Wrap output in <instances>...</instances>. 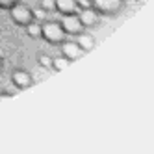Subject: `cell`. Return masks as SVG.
Returning <instances> with one entry per match:
<instances>
[{"mask_svg":"<svg viewBox=\"0 0 154 154\" xmlns=\"http://www.w3.org/2000/svg\"><path fill=\"white\" fill-rule=\"evenodd\" d=\"M56 11L60 15L78 13V0H56Z\"/></svg>","mask_w":154,"mask_h":154,"instance_id":"9","label":"cell"},{"mask_svg":"<svg viewBox=\"0 0 154 154\" xmlns=\"http://www.w3.org/2000/svg\"><path fill=\"white\" fill-rule=\"evenodd\" d=\"M60 52H61V56H65L71 63L76 61V60H80L84 54H85V52L78 47V43H76V41H69V39H65L61 45H60Z\"/></svg>","mask_w":154,"mask_h":154,"instance_id":"5","label":"cell"},{"mask_svg":"<svg viewBox=\"0 0 154 154\" xmlns=\"http://www.w3.org/2000/svg\"><path fill=\"white\" fill-rule=\"evenodd\" d=\"M19 0H0V9H9L11 6H15Z\"/></svg>","mask_w":154,"mask_h":154,"instance_id":"14","label":"cell"},{"mask_svg":"<svg viewBox=\"0 0 154 154\" xmlns=\"http://www.w3.org/2000/svg\"><path fill=\"white\" fill-rule=\"evenodd\" d=\"M78 17H80V20H82V24H84L85 30H87V28H95V26L98 24V20H100V15H98L91 6L80 8V9H78Z\"/></svg>","mask_w":154,"mask_h":154,"instance_id":"7","label":"cell"},{"mask_svg":"<svg viewBox=\"0 0 154 154\" xmlns=\"http://www.w3.org/2000/svg\"><path fill=\"white\" fill-rule=\"evenodd\" d=\"M61 23V26H63V30H65V34L67 35H78L80 32H84L85 28H84V24H82V20H80V17H78V13H72V15H63V19L60 20Z\"/></svg>","mask_w":154,"mask_h":154,"instance_id":"4","label":"cell"},{"mask_svg":"<svg viewBox=\"0 0 154 154\" xmlns=\"http://www.w3.org/2000/svg\"><path fill=\"white\" fill-rule=\"evenodd\" d=\"M69 65H71V61L65 58V56H61V54H60V56L52 58V67H50V69H52L54 72H61V71L67 69Z\"/></svg>","mask_w":154,"mask_h":154,"instance_id":"10","label":"cell"},{"mask_svg":"<svg viewBox=\"0 0 154 154\" xmlns=\"http://www.w3.org/2000/svg\"><path fill=\"white\" fill-rule=\"evenodd\" d=\"M11 97H13V93H9V91H0V102L6 100V98H11Z\"/></svg>","mask_w":154,"mask_h":154,"instance_id":"15","label":"cell"},{"mask_svg":"<svg viewBox=\"0 0 154 154\" xmlns=\"http://www.w3.org/2000/svg\"><path fill=\"white\" fill-rule=\"evenodd\" d=\"M76 43H78V47L84 50V52H91L93 48H95V45H97V39H95V35H91L89 32H80L78 35H76Z\"/></svg>","mask_w":154,"mask_h":154,"instance_id":"8","label":"cell"},{"mask_svg":"<svg viewBox=\"0 0 154 154\" xmlns=\"http://www.w3.org/2000/svg\"><path fill=\"white\" fill-rule=\"evenodd\" d=\"M11 82H13V85L17 89L24 91V89H30V87L34 85V76L24 69H15L11 72Z\"/></svg>","mask_w":154,"mask_h":154,"instance_id":"6","label":"cell"},{"mask_svg":"<svg viewBox=\"0 0 154 154\" xmlns=\"http://www.w3.org/2000/svg\"><path fill=\"white\" fill-rule=\"evenodd\" d=\"M43 11H56V0H41Z\"/></svg>","mask_w":154,"mask_h":154,"instance_id":"13","label":"cell"},{"mask_svg":"<svg viewBox=\"0 0 154 154\" xmlns=\"http://www.w3.org/2000/svg\"><path fill=\"white\" fill-rule=\"evenodd\" d=\"M89 6L100 17H117L125 8V0H89Z\"/></svg>","mask_w":154,"mask_h":154,"instance_id":"2","label":"cell"},{"mask_svg":"<svg viewBox=\"0 0 154 154\" xmlns=\"http://www.w3.org/2000/svg\"><path fill=\"white\" fill-rule=\"evenodd\" d=\"M67 37L69 35L65 34L60 20H45L41 24V39H45L47 43H50L54 47H60Z\"/></svg>","mask_w":154,"mask_h":154,"instance_id":"1","label":"cell"},{"mask_svg":"<svg viewBox=\"0 0 154 154\" xmlns=\"http://www.w3.org/2000/svg\"><path fill=\"white\" fill-rule=\"evenodd\" d=\"M26 34L32 39H41V24L37 23V20H32V23L26 26Z\"/></svg>","mask_w":154,"mask_h":154,"instance_id":"11","label":"cell"},{"mask_svg":"<svg viewBox=\"0 0 154 154\" xmlns=\"http://www.w3.org/2000/svg\"><path fill=\"white\" fill-rule=\"evenodd\" d=\"M2 67H4V61H2V56H0V71H2Z\"/></svg>","mask_w":154,"mask_h":154,"instance_id":"16","label":"cell"},{"mask_svg":"<svg viewBox=\"0 0 154 154\" xmlns=\"http://www.w3.org/2000/svg\"><path fill=\"white\" fill-rule=\"evenodd\" d=\"M37 61H39L41 67H45V69L52 67V56H48V54H45V52H39L37 54Z\"/></svg>","mask_w":154,"mask_h":154,"instance_id":"12","label":"cell"},{"mask_svg":"<svg viewBox=\"0 0 154 154\" xmlns=\"http://www.w3.org/2000/svg\"><path fill=\"white\" fill-rule=\"evenodd\" d=\"M9 11V17H11V20L17 24V26H23L26 28L32 20H35V13H34V9H32L30 6L23 4V2H17L15 6H11L8 9Z\"/></svg>","mask_w":154,"mask_h":154,"instance_id":"3","label":"cell"}]
</instances>
